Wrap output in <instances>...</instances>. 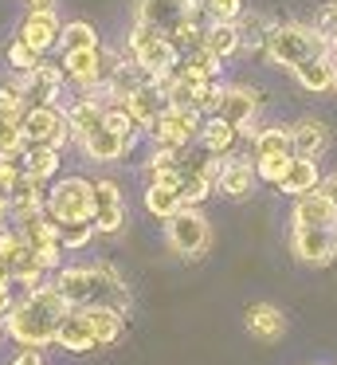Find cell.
<instances>
[{"instance_id":"6da1fadb","label":"cell","mask_w":337,"mask_h":365,"mask_svg":"<svg viewBox=\"0 0 337 365\" xmlns=\"http://www.w3.org/2000/svg\"><path fill=\"white\" fill-rule=\"evenodd\" d=\"M67 310H71V302L51 283H43L12 302V310H8V334L20 346H36V349L55 346V330H59Z\"/></svg>"},{"instance_id":"7a4b0ae2","label":"cell","mask_w":337,"mask_h":365,"mask_svg":"<svg viewBox=\"0 0 337 365\" xmlns=\"http://www.w3.org/2000/svg\"><path fill=\"white\" fill-rule=\"evenodd\" d=\"M266 59L286 71H294L298 63L321 56V51H333L329 48V36L318 32L313 24H298V20H286V24H271V36H266Z\"/></svg>"},{"instance_id":"3957f363","label":"cell","mask_w":337,"mask_h":365,"mask_svg":"<svg viewBox=\"0 0 337 365\" xmlns=\"http://www.w3.org/2000/svg\"><path fill=\"white\" fill-rule=\"evenodd\" d=\"M165 240H169V247L177 255H185V259H200V255L208 252V244H212L208 216H204L200 208L185 205L180 212H172L169 220H165Z\"/></svg>"},{"instance_id":"277c9868","label":"cell","mask_w":337,"mask_h":365,"mask_svg":"<svg viewBox=\"0 0 337 365\" xmlns=\"http://www.w3.org/2000/svg\"><path fill=\"white\" fill-rule=\"evenodd\" d=\"M47 216L55 224L63 220H90L94 216V189L86 177H59V181L47 189Z\"/></svg>"},{"instance_id":"5b68a950","label":"cell","mask_w":337,"mask_h":365,"mask_svg":"<svg viewBox=\"0 0 337 365\" xmlns=\"http://www.w3.org/2000/svg\"><path fill=\"white\" fill-rule=\"evenodd\" d=\"M125 56H130L138 67H145L149 75H153V71H172V67L180 63V51L172 48L169 36L153 32V28H141V24H133V28H130V40H125Z\"/></svg>"},{"instance_id":"8992f818","label":"cell","mask_w":337,"mask_h":365,"mask_svg":"<svg viewBox=\"0 0 337 365\" xmlns=\"http://www.w3.org/2000/svg\"><path fill=\"white\" fill-rule=\"evenodd\" d=\"M20 130H24V142L28 145H55V150H67L75 142L67 118H63L59 106H28L20 118Z\"/></svg>"},{"instance_id":"52a82bcc","label":"cell","mask_w":337,"mask_h":365,"mask_svg":"<svg viewBox=\"0 0 337 365\" xmlns=\"http://www.w3.org/2000/svg\"><path fill=\"white\" fill-rule=\"evenodd\" d=\"M200 4L196 0H133V24L153 28L161 36H172L188 16H200Z\"/></svg>"},{"instance_id":"ba28073f","label":"cell","mask_w":337,"mask_h":365,"mask_svg":"<svg viewBox=\"0 0 337 365\" xmlns=\"http://www.w3.org/2000/svg\"><path fill=\"white\" fill-rule=\"evenodd\" d=\"M200 126H204L200 110H192V106H169L149 126V138H153V145H165V150H185V145H192L200 138Z\"/></svg>"},{"instance_id":"9c48e42d","label":"cell","mask_w":337,"mask_h":365,"mask_svg":"<svg viewBox=\"0 0 337 365\" xmlns=\"http://www.w3.org/2000/svg\"><path fill=\"white\" fill-rule=\"evenodd\" d=\"M20 79V91L28 98V106H59L63 110V91H67V75H63L59 63H43L39 59L31 71L16 75Z\"/></svg>"},{"instance_id":"30bf717a","label":"cell","mask_w":337,"mask_h":365,"mask_svg":"<svg viewBox=\"0 0 337 365\" xmlns=\"http://www.w3.org/2000/svg\"><path fill=\"white\" fill-rule=\"evenodd\" d=\"M290 252H294V259L313 263V267L333 263L337 259V224L333 228H306V224H294V232H290Z\"/></svg>"},{"instance_id":"8fae6325","label":"cell","mask_w":337,"mask_h":365,"mask_svg":"<svg viewBox=\"0 0 337 365\" xmlns=\"http://www.w3.org/2000/svg\"><path fill=\"white\" fill-rule=\"evenodd\" d=\"M259 106H263V95H259L255 87H243V83H232V87H224V95H219V118L232 122V126H239V134H251V122H255Z\"/></svg>"},{"instance_id":"7c38bea8","label":"cell","mask_w":337,"mask_h":365,"mask_svg":"<svg viewBox=\"0 0 337 365\" xmlns=\"http://www.w3.org/2000/svg\"><path fill=\"white\" fill-rule=\"evenodd\" d=\"M43 208H47V181H39V177H31L28 169H24L16 189L8 192V212H12L16 224H24V220H31V216H39Z\"/></svg>"},{"instance_id":"4fadbf2b","label":"cell","mask_w":337,"mask_h":365,"mask_svg":"<svg viewBox=\"0 0 337 365\" xmlns=\"http://www.w3.org/2000/svg\"><path fill=\"white\" fill-rule=\"evenodd\" d=\"M16 36H20V40L28 43L36 56H47L51 48H59L63 24H59V16H55V9H51V12H28Z\"/></svg>"},{"instance_id":"5bb4252c","label":"cell","mask_w":337,"mask_h":365,"mask_svg":"<svg viewBox=\"0 0 337 365\" xmlns=\"http://www.w3.org/2000/svg\"><path fill=\"white\" fill-rule=\"evenodd\" d=\"M255 161L247 158H219V177H216V192H224V197L232 200H243L251 189H255Z\"/></svg>"},{"instance_id":"9a60e30c","label":"cell","mask_w":337,"mask_h":365,"mask_svg":"<svg viewBox=\"0 0 337 365\" xmlns=\"http://www.w3.org/2000/svg\"><path fill=\"white\" fill-rule=\"evenodd\" d=\"M243 326L255 341H279L286 334V314L274 302H251L247 314H243Z\"/></svg>"},{"instance_id":"2e32d148","label":"cell","mask_w":337,"mask_h":365,"mask_svg":"<svg viewBox=\"0 0 337 365\" xmlns=\"http://www.w3.org/2000/svg\"><path fill=\"white\" fill-rule=\"evenodd\" d=\"M78 145H83V153L94 161V165H110V161H122V158H125V150H133V142H130V138L114 134L110 126L90 130V134H86Z\"/></svg>"},{"instance_id":"e0dca14e","label":"cell","mask_w":337,"mask_h":365,"mask_svg":"<svg viewBox=\"0 0 337 365\" xmlns=\"http://www.w3.org/2000/svg\"><path fill=\"white\" fill-rule=\"evenodd\" d=\"M294 79H298V87H302V91H313V95L333 91L337 87V56H333V51H321V56L298 63L294 67Z\"/></svg>"},{"instance_id":"ac0fdd59","label":"cell","mask_w":337,"mask_h":365,"mask_svg":"<svg viewBox=\"0 0 337 365\" xmlns=\"http://www.w3.org/2000/svg\"><path fill=\"white\" fill-rule=\"evenodd\" d=\"M122 106L133 114V122H138V130H141V134H149V126H153V122L161 118L165 110H169V98H165V91H161V87L145 83V87H141V91H133V95L125 98Z\"/></svg>"},{"instance_id":"d6986e66","label":"cell","mask_w":337,"mask_h":365,"mask_svg":"<svg viewBox=\"0 0 337 365\" xmlns=\"http://www.w3.org/2000/svg\"><path fill=\"white\" fill-rule=\"evenodd\" d=\"M294 224H306V228H333L337 224V205L326 197L321 189L306 192V197H294Z\"/></svg>"},{"instance_id":"ffe728a7","label":"cell","mask_w":337,"mask_h":365,"mask_svg":"<svg viewBox=\"0 0 337 365\" xmlns=\"http://www.w3.org/2000/svg\"><path fill=\"white\" fill-rule=\"evenodd\" d=\"M55 346L67 349V354H86V349H98V346H94V334H90V322H86V314L78 307H71L67 314H63L59 330H55Z\"/></svg>"},{"instance_id":"44dd1931","label":"cell","mask_w":337,"mask_h":365,"mask_svg":"<svg viewBox=\"0 0 337 365\" xmlns=\"http://www.w3.org/2000/svg\"><path fill=\"white\" fill-rule=\"evenodd\" d=\"M290 145H294V158H321L329 150V126L318 118H302L290 126Z\"/></svg>"},{"instance_id":"7402d4cb","label":"cell","mask_w":337,"mask_h":365,"mask_svg":"<svg viewBox=\"0 0 337 365\" xmlns=\"http://www.w3.org/2000/svg\"><path fill=\"white\" fill-rule=\"evenodd\" d=\"M239 138H243L239 126H232V122H224L219 114H212V118H204L200 138H196V142H200L212 158H227V153L235 150V142H239Z\"/></svg>"},{"instance_id":"603a6c76","label":"cell","mask_w":337,"mask_h":365,"mask_svg":"<svg viewBox=\"0 0 337 365\" xmlns=\"http://www.w3.org/2000/svg\"><path fill=\"white\" fill-rule=\"evenodd\" d=\"M90 322V334H94V346H114L125 330V314L114 307H78Z\"/></svg>"},{"instance_id":"cb8c5ba5","label":"cell","mask_w":337,"mask_h":365,"mask_svg":"<svg viewBox=\"0 0 337 365\" xmlns=\"http://www.w3.org/2000/svg\"><path fill=\"white\" fill-rule=\"evenodd\" d=\"M321 185V173H318V161L313 158H294L286 169V177L279 181V192H286V197H306V192H313Z\"/></svg>"},{"instance_id":"d4e9b609","label":"cell","mask_w":337,"mask_h":365,"mask_svg":"<svg viewBox=\"0 0 337 365\" xmlns=\"http://www.w3.org/2000/svg\"><path fill=\"white\" fill-rule=\"evenodd\" d=\"M51 287L71 302V307H86L90 302V267H59Z\"/></svg>"},{"instance_id":"484cf974","label":"cell","mask_w":337,"mask_h":365,"mask_svg":"<svg viewBox=\"0 0 337 365\" xmlns=\"http://www.w3.org/2000/svg\"><path fill=\"white\" fill-rule=\"evenodd\" d=\"M251 153L255 158H279V153H294L290 145V126H263L251 134Z\"/></svg>"},{"instance_id":"4316f807","label":"cell","mask_w":337,"mask_h":365,"mask_svg":"<svg viewBox=\"0 0 337 365\" xmlns=\"http://www.w3.org/2000/svg\"><path fill=\"white\" fill-rule=\"evenodd\" d=\"M204 48H208L216 59H232L235 51H243L239 24H208V32H204Z\"/></svg>"},{"instance_id":"83f0119b","label":"cell","mask_w":337,"mask_h":365,"mask_svg":"<svg viewBox=\"0 0 337 365\" xmlns=\"http://www.w3.org/2000/svg\"><path fill=\"white\" fill-rule=\"evenodd\" d=\"M59 161H63V150H55V145H28V153H24V169L39 181H51L59 173Z\"/></svg>"},{"instance_id":"f1b7e54d","label":"cell","mask_w":337,"mask_h":365,"mask_svg":"<svg viewBox=\"0 0 337 365\" xmlns=\"http://www.w3.org/2000/svg\"><path fill=\"white\" fill-rule=\"evenodd\" d=\"M145 208L157 216V220H169L172 212H180V208H185V200H180V189H172V185L149 181V189H145Z\"/></svg>"},{"instance_id":"f546056e","label":"cell","mask_w":337,"mask_h":365,"mask_svg":"<svg viewBox=\"0 0 337 365\" xmlns=\"http://www.w3.org/2000/svg\"><path fill=\"white\" fill-rule=\"evenodd\" d=\"M83 48H102L98 28H94L90 20H71V24H63L59 51H83Z\"/></svg>"},{"instance_id":"4dcf8cb0","label":"cell","mask_w":337,"mask_h":365,"mask_svg":"<svg viewBox=\"0 0 337 365\" xmlns=\"http://www.w3.org/2000/svg\"><path fill=\"white\" fill-rule=\"evenodd\" d=\"M8 267H12V283H24L28 291H36V287L47 283V267L36 259V255H31V247H28L24 255H16Z\"/></svg>"},{"instance_id":"1f68e13d","label":"cell","mask_w":337,"mask_h":365,"mask_svg":"<svg viewBox=\"0 0 337 365\" xmlns=\"http://www.w3.org/2000/svg\"><path fill=\"white\" fill-rule=\"evenodd\" d=\"M28 110V98L20 91V79H4L0 83V122H20Z\"/></svg>"},{"instance_id":"d6a6232c","label":"cell","mask_w":337,"mask_h":365,"mask_svg":"<svg viewBox=\"0 0 337 365\" xmlns=\"http://www.w3.org/2000/svg\"><path fill=\"white\" fill-rule=\"evenodd\" d=\"M235 24H239V40H243V48H247V51H263V48H266L271 24H266L263 16H255V12H243Z\"/></svg>"},{"instance_id":"836d02e7","label":"cell","mask_w":337,"mask_h":365,"mask_svg":"<svg viewBox=\"0 0 337 365\" xmlns=\"http://www.w3.org/2000/svg\"><path fill=\"white\" fill-rule=\"evenodd\" d=\"M94 240V224L90 220H63L59 224V244L63 252H83Z\"/></svg>"},{"instance_id":"e575fe53","label":"cell","mask_w":337,"mask_h":365,"mask_svg":"<svg viewBox=\"0 0 337 365\" xmlns=\"http://www.w3.org/2000/svg\"><path fill=\"white\" fill-rule=\"evenodd\" d=\"M208 16V24H235L243 16V0H196Z\"/></svg>"},{"instance_id":"d590c367","label":"cell","mask_w":337,"mask_h":365,"mask_svg":"<svg viewBox=\"0 0 337 365\" xmlns=\"http://www.w3.org/2000/svg\"><path fill=\"white\" fill-rule=\"evenodd\" d=\"M290 161H294V153H279V158H255V177L279 189V181L286 177Z\"/></svg>"},{"instance_id":"8d00e7d4","label":"cell","mask_w":337,"mask_h":365,"mask_svg":"<svg viewBox=\"0 0 337 365\" xmlns=\"http://www.w3.org/2000/svg\"><path fill=\"white\" fill-rule=\"evenodd\" d=\"M102 126H110L114 134L130 138V142H138V122H133V114L125 110V106H106V114H102Z\"/></svg>"},{"instance_id":"74e56055","label":"cell","mask_w":337,"mask_h":365,"mask_svg":"<svg viewBox=\"0 0 337 365\" xmlns=\"http://www.w3.org/2000/svg\"><path fill=\"white\" fill-rule=\"evenodd\" d=\"M4 59H8V67H12L16 75H24V71H31V67H36V63H39V59H43V56H36V51H31L28 43H24L20 36H16V40L8 43Z\"/></svg>"},{"instance_id":"f35d334b","label":"cell","mask_w":337,"mask_h":365,"mask_svg":"<svg viewBox=\"0 0 337 365\" xmlns=\"http://www.w3.org/2000/svg\"><path fill=\"white\" fill-rule=\"evenodd\" d=\"M90 224H94V232H102V236H114V232H122V224H125V205H114V208H94Z\"/></svg>"},{"instance_id":"ab89813d","label":"cell","mask_w":337,"mask_h":365,"mask_svg":"<svg viewBox=\"0 0 337 365\" xmlns=\"http://www.w3.org/2000/svg\"><path fill=\"white\" fill-rule=\"evenodd\" d=\"M24 252H28V240H24V232H20V228H0V259L12 263L16 255H24Z\"/></svg>"},{"instance_id":"60d3db41","label":"cell","mask_w":337,"mask_h":365,"mask_svg":"<svg viewBox=\"0 0 337 365\" xmlns=\"http://www.w3.org/2000/svg\"><path fill=\"white\" fill-rule=\"evenodd\" d=\"M90 189H94V208H114V205H122V189H118V181H110V177L90 181Z\"/></svg>"},{"instance_id":"b9f144b4","label":"cell","mask_w":337,"mask_h":365,"mask_svg":"<svg viewBox=\"0 0 337 365\" xmlns=\"http://www.w3.org/2000/svg\"><path fill=\"white\" fill-rule=\"evenodd\" d=\"M20 177H24V161H4V158H0V192H4V197L16 189Z\"/></svg>"},{"instance_id":"7bdbcfd3","label":"cell","mask_w":337,"mask_h":365,"mask_svg":"<svg viewBox=\"0 0 337 365\" xmlns=\"http://www.w3.org/2000/svg\"><path fill=\"white\" fill-rule=\"evenodd\" d=\"M12 365H43V354H39L36 346H28V349H24V354L12 361Z\"/></svg>"},{"instance_id":"ee69618b","label":"cell","mask_w":337,"mask_h":365,"mask_svg":"<svg viewBox=\"0 0 337 365\" xmlns=\"http://www.w3.org/2000/svg\"><path fill=\"white\" fill-rule=\"evenodd\" d=\"M318 189H321V192H326V197H329V200H333V205H337V173H329L326 181L318 185Z\"/></svg>"},{"instance_id":"f6af8a7d","label":"cell","mask_w":337,"mask_h":365,"mask_svg":"<svg viewBox=\"0 0 337 365\" xmlns=\"http://www.w3.org/2000/svg\"><path fill=\"white\" fill-rule=\"evenodd\" d=\"M28 4V12H51L55 9V0H24Z\"/></svg>"},{"instance_id":"bcb514c9","label":"cell","mask_w":337,"mask_h":365,"mask_svg":"<svg viewBox=\"0 0 337 365\" xmlns=\"http://www.w3.org/2000/svg\"><path fill=\"white\" fill-rule=\"evenodd\" d=\"M12 287H0V314H8V310H12Z\"/></svg>"},{"instance_id":"7dc6e473","label":"cell","mask_w":337,"mask_h":365,"mask_svg":"<svg viewBox=\"0 0 337 365\" xmlns=\"http://www.w3.org/2000/svg\"><path fill=\"white\" fill-rule=\"evenodd\" d=\"M0 287H12V267L4 259H0Z\"/></svg>"},{"instance_id":"c3c4849f","label":"cell","mask_w":337,"mask_h":365,"mask_svg":"<svg viewBox=\"0 0 337 365\" xmlns=\"http://www.w3.org/2000/svg\"><path fill=\"white\" fill-rule=\"evenodd\" d=\"M4 216H12V212H8V197L0 192V228H4Z\"/></svg>"},{"instance_id":"681fc988","label":"cell","mask_w":337,"mask_h":365,"mask_svg":"<svg viewBox=\"0 0 337 365\" xmlns=\"http://www.w3.org/2000/svg\"><path fill=\"white\" fill-rule=\"evenodd\" d=\"M0 334H8V314H0Z\"/></svg>"},{"instance_id":"f907efd6","label":"cell","mask_w":337,"mask_h":365,"mask_svg":"<svg viewBox=\"0 0 337 365\" xmlns=\"http://www.w3.org/2000/svg\"><path fill=\"white\" fill-rule=\"evenodd\" d=\"M329 48H333V56H337V32H333V40H329Z\"/></svg>"},{"instance_id":"816d5d0a","label":"cell","mask_w":337,"mask_h":365,"mask_svg":"<svg viewBox=\"0 0 337 365\" xmlns=\"http://www.w3.org/2000/svg\"><path fill=\"white\" fill-rule=\"evenodd\" d=\"M333 9H337V0H333Z\"/></svg>"}]
</instances>
